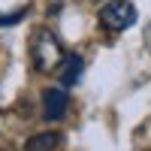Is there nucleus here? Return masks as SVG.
<instances>
[{
	"instance_id": "3",
	"label": "nucleus",
	"mask_w": 151,
	"mask_h": 151,
	"mask_svg": "<svg viewBox=\"0 0 151 151\" xmlns=\"http://www.w3.org/2000/svg\"><path fill=\"white\" fill-rule=\"evenodd\" d=\"M42 109H45V118L48 121H58L67 115V91L64 88H45L42 94Z\"/></svg>"
},
{
	"instance_id": "5",
	"label": "nucleus",
	"mask_w": 151,
	"mask_h": 151,
	"mask_svg": "<svg viewBox=\"0 0 151 151\" xmlns=\"http://www.w3.org/2000/svg\"><path fill=\"white\" fill-rule=\"evenodd\" d=\"M58 142H60L58 133H40L33 142H27V151H48V148H55Z\"/></svg>"
},
{
	"instance_id": "1",
	"label": "nucleus",
	"mask_w": 151,
	"mask_h": 151,
	"mask_svg": "<svg viewBox=\"0 0 151 151\" xmlns=\"http://www.w3.org/2000/svg\"><path fill=\"white\" fill-rule=\"evenodd\" d=\"M30 58H33V67L40 73H52L60 67L64 60V52H60V42L55 40L52 30L45 27H36L33 30V40H30Z\"/></svg>"
},
{
	"instance_id": "7",
	"label": "nucleus",
	"mask_w": 151,
	"mask_h": 151,
	"mask_svg": "<svg viewBox=\"0 0 151 151\" xmlns=\"http://www.w3.org/2000/svg\"><path fill=\"white\" fill-rule=\"evenodd\" d=\"M145 42L151 45V24H148V27H145Z\"/></svg>"
},
{
	"instance_id": "8",
	"label": "nucleus",
	"mask_w": 151,
	"mask_h": 151,
	"mask_svg": "<svg viewBox=\"0 0 151 151\" xmlns=\"http://www.w3.org/2000/svg\"><path fill=\"white\" fill-rule=\"evenodd\" d=\"M3 151H12V148H3Z\"/></svg>"
},
{
	"instance_id": "4",
	"label": "nucleus",
	"mask_w": 151,
	"mask_h": 151,
	"mask_svg": "<svg viewBox=\"0 0 151 151\" xmlns=\"http://www.w3.org/2000/svg\"><path fill=\"white\" fill-rule=\"evenodd\" d=\"M60 67H64V70H60V82H64V85H73V82L82 76V58H79V55H70V58L60 60Z\"/></svg>"
},
{
	"instance_id": "6",
	"label": "nucleus",
	"mask_w": 151,
	"mask_h": 151,
	"mask_svg": "<svg viewBox=\"0 0 151 151\" xmlns=\"http://www.w3.org/2000/svg\"><path fill=\"white\" fill-rule=\"evenodd\" d=\"M24 15V9H18V12H12V15H0V27H3V24H15L18 18Z\"/></svg>"
},
{
	"instance_id": "2",
	"label": "nucleus",
	"mask_w": 151,
	"mask_h": 151,
	"mask_svg": "<svg viewBox=\"0 0 151 151\" xmlns=\"http://www.w3.org/2000/svg\"><path fill=\"white\" fill-rule=\"evenodd\" d=\"M133 21H136V6L130 0H112V3H106L100 9V24L106 30H112V33L127 30Z\"/></svg>"
}]
</instances>
